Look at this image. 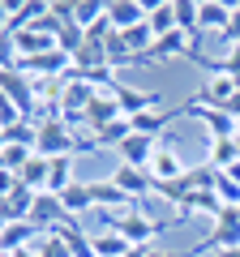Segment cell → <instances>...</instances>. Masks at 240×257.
I'll return each instance as SVG.
<instances>
[{
  "mask_svg": "<svg viewBox=\"0 0 240 257\" xmlns=\"http://www.w3.org/2000/svg\"><path fill=\"white\" fill-rule=\"evenodd\" d=\"M150 253H155V248H150V244H142V248H129L125 257H150Z\"/></svg>",
  "mask_w": 240,
  "mask_h": 257,
  "instance_id": "35",
  "label": "cell"
},
{
  "mask_svg": "<svg viewBox=\"0 0 240 257\" xmlns=\"http://www.w3.org/2000/svg\"><path fill=\"white\" fill-rule=\"evenodd\" d=\"M116 103H120V116L133 120V116H146V111H159L163 107V94L159 90H138V86H116Z\"/></svg>",
  "mask_w": 240,
  "mask_h": 257,
  "instance_id": "7",
  "label": "cell"
},
{
  "mask_svg": "<svg viewBox=\"0 0 240 257\" xmlns=\"http://www.w3.org/2000/svg\"><path fill=\"white\" fill-rule=\"evenodd\" d=\"M13 64H18V47H13V35H5V30H0V73H5V69H13Z\"/></svg>",
  "mask_w": 240,
  "mask_h": 257,
  "instance_id": "33",
  "label": "cell"
},
{
  "mask_svg": "<svg viewBox=\"0 0 240 257\" xmlns=\"http://www.w3.org/2000/svg\"><path fill=\"white\" fill-rule=\"evenodd\" d=\"M111 184H116L129 202L142 206V197L146 193H155V180H150V172H142V167H129V163H116V172H111Z\"/></svg>",
  "mask_w": 240,
  "mask_h": 257,
  "instance_id": "9",
  "label": "cell"
},
{
  "mask_svg": "<svg viewBox=\"0 0 240 257\" xmlns=\"http://www.w3.org/2000/svg\"><path fill=\"white\" fill-rule=\"evenodd\" d=\"M172 116H185V107H176V111H146V116H133V133H142V138H159V133H163V124Z\"/></svg>",
  "mask_w": 240,
  "mask_h": 257,
  "instance_id": "21",
  "label": "cell"
},
{
  "mask_svg": "<svg viewBox=\"0 0 240 257\" xmlns=\"http://www.w3.org/2000/svg\"><path fill=\"white\" fill-rule=\"evenodd\" d=\"M146 26L155 30V39H159V35H167V30H176V0H159V5H150Z\"/></svg>",
  "mask_w": 240,
  "mask_h": 257,
  "instance_id": "22",
  "label": "cell"
},
{
  "mask_svg": "<svg viewBox=\"0 0 240 257\" xmlns=\"http://www.w3.org/2000/svg\"><path fill=\"white\" fill-rule=\"evenodd\" d=\"M236 159H240V142L236 138H214L210 146H206V163H210L214 172H227Z\"/></svg>",
  "mask_w": 240,
  "mask_h": 257,
  "instance_id": "18",
  "label": "cell"
},
{
  "mask_svg": "<svg viewBox=\"0 0 240 257\" xmlns=\"http://www.w3.org/2000/svg\"><path fill=\"white\" fill-rule=\"evenodd\" d=\"M35 248H39V257H73V253H69V244L60 240V231H39Z\"/></svg>",
  "mask_w": 240,
  "mask_h": 257,
  "instance_id": "29",
  "label": "cell"
},
{
  "mask_svg": "<svg viewBox=\"0 0 240 257\" xmlns=\"http://www.w3.org/2000/svg\"><path fill=\"white\" fill-rule=\"evenodd\" d=\"M223 248H240V210H223L219 219H214V231H210L197 248H189V257L223 253Z\"/></svg>",
  "mask_w": 240,
  "mask_h": 257,
  "instance_id": "4",
  "label": "cell"
},
{
  "mask_svg": "<svg viewBox=\"0 0 240 257\" xmlns=\"http://www.w3.org/2000/svg\"><path fill=\"white\" fill-rule=\"evenodd\" d=\"M150 257H189V253H163V248H155Z\"/></svg>",
  "mask_w": 240,
  "mask_h": 257,
  "instance_id": "36",
  "label": "cell"
},
{
  "mask_svg": "<svg viewBox=\"0 0 240 257\" xmlns=\"http://www.w3.org/2000/svg\"><path fill=\"white\" fill-rule=\"evenodd\" d=\"M146 172H150V180H155V184H167V180H180L189 167L180 163V155H176L167 142H159V150H155V159H150Z\"/></svg>",
  "mask_w": 240,
  "mask_h": 257,
  "instance_id": "10",
  "label": "cell"
},
{
  "mask_svg": "<svg viewBox=\"0 0 240 257\" xmlns=\"http://www.w3.org/2000/svg\"><path fill=\"white\" fill-rule=\"evenodd\" d=\"M185 116H193L197 124H206L210 142H214V138H236V124H240L231 111H223V107H206V103H185Z\"/></svg>",
  "mask_w": 240,
  "mask_h": 257,
  "instance_id": "5",
  "label": "cell"
},
{
  "mask_svg": "<svg viewBox=\"0 0 240 257\" xmlns=\"http://www.w3.org/2000/svg\"><path fill=\"white\" fill-rule=\"evenodd\" d=\"M60 202H65V210H69V214H73V219H77V214H82V210H90V206H94V197H90V184L73 180V184H69L65 193H60Z\"/></svg>",
  "mask_w": 240,
  "mask_h": 257,
  "instance_id": "26",
  "label": "cell"
},
{
  "mask_svg": "<svg viewBox=\"0 0 240 257\" xmlns=\"http://www.w3.org/2000/svg\"><path fill=\"white\" fill-rule=\"evenodd\" d=\"M103 227H107V231H120L133 248H142V244H150V240L163 231V223L150 219L142 206H129V210H120V214H103Z\"/></svg>",
  "mask_w": 240,
  "mask_h": 257,
  "instance_id": "2",
  "label": "cell"
},
{
  "mask_svg": "<svg viewBox=\"0 0 240 257\" xmlns=\"http://www.w3.org/2000/svg\"><path fill=\"white\" fill-rule=\"evenodd\" d=\"M125 138H133V120H125V116H116V120H111V124H103L99 128V133H90V142H94V146H116L120 150V142H125Z\"/></svg>",
  "mask_w": 240,
  "mask_h": 257,
  "instance_id": "20",
  "label": "cell"
},
{
  "mask_svg": "<svg viewBox=\"0 0 240 257\" xmlns=\"http://www.w3.org/2000/svg\"><path fill=\"white\" fill-rule=\"evenodd\" d=\"M155 193L163 197V202H172L176 210L189 202V189H185V180H167V184H155Z\"/></svg>",
  "mask_w": 240,
  "mask_h": 257,
  "instance_id": "31",
  "label": "cell"
},
{
  "mask_svg": "<svg viewBox=\"0 0 240 257\" xmlns=\"http://www.w3.org/2000/svg\"><path fill=\"white\" fill-rule=\"evenodd\" d=\"M43 13H47L43 0H9V26H5V35H18V30L35 26Z\"/></svg>",
  "mask_w": 240,
  "mask_h": 257,
  "instance_id": "15",
  "label": "cell"
},
{
  "mask_svg": "<svg viewBox=\"0 0 240 257\" xmlns=\"http://www.w3.org/2000/svg\"><path fill=\"white\" fill-rule=\"evenodd\" d=\"M236 90H240V86L231 82L227 73H210V77L193 90V99H189V103H206V107H223V111H227V103L236 99Z\"/></svg>",
  "mask_w": 240,
  "mask_h": 257,
  "instance_id": "8",
  "label": "cell"
},
{
  "mask_svg": "<svg viewBox=\"0 0 240 257\" xmlns=\"http://www.w3.org/2000/svg\"><path fill=\"white\" fill-rule=\"evenodd\" d=\"M223 39H227V47H240V5H231V22L223 30Z\"/></svg>",
  "mask_w": 240,
  "mask_h": 257,
  "instance_id": "34",
  "label": "cell"
},
{
  "mask_svg": "<svg viewBox=\"0 0 240 257\" xmlns=\"http://www.w3.org/2000/svg\"><path fill=\"white\" fill-rule=\"evenodd\" d=\"M0 90L18 103V111H22L26 120L39 111V99H43V94H39V82H35L30 73H22V69H5V73H0Z\"/></svg>",
  "mask_w": 240,
  "mask_h": 257,
  "instance_id": "3",
  "label": "cell"
},
{
  "mask_svg": "<svg viewBox=\"0 0 240 257\" xmlns=\"http://www.w3.org/2000/svg\"><path fill=\"white\" fill-rule=\"evenodd\" d=\"M146 13H150V5H138V0H111V5H107V26L125 35V30L142 26Z\"/></svg>",
  "mask_w": 240,
  "mask_h": 257,
  "instance_id": "11",
  "label": "cell"
},
{
  "mask_svg": "<svg viewBox=\"0 0 240 257\" xmlns=\"http://www.w3.org/2000/svg\"><path fill=\"white\" fill-rule=\"evenodd\" d=\"M35 197H39L35 189L18 184V189L5 197V206H0V219H5V223H26V219H30V210H35Z\"/></svg>",
  "mask_w": 240,
  "mask_h": 257,
  "instance_id": "14",
  "label": "cell"
},
{
  "mask_svg": "<svg viewBox=\"0 0 240 257\" xmlns=\"http://www.w3.org/2000/svg\"><path fill=\"white\" fill-rule=\"evenodd\" d=\"M18 180L26 184V189H35V193H47V159L35 155V159H30V163L18 172Z\"/></svg>",
  "mask_w": 240,
  "mask_h": 257,
  "instance_id": "27",
  "label": "cell"
},
{
  "mask_svg": "<svg viewBox=\"0 0 240 257\" xmlns=\"http://www.w3.org/2000/svg\"><path fill=\"white\" fill-rule=\"evenodd\" d=\"M90 240H94V257H125V253L133 248L120 231H94Z\"/></svg>",
  "mask_w": 240,
  "mask_h": 257,
  "instance_id": "25",
  "label": "cell"
},
{
  "mask_svg": "<svg viewBox=\"0 0 240 257\" xmlns=\"http://www.w3.org/2000/svg\"><path fill=\"white\" fill-rule=\"evenodd\" d=\"M22 120H26V116L18 111V103H13L5 90H0V128H13V124H22Z\"/></svg>",
  "mask_w": 240,
  "mask_h": 257,
  "instance_id": "32",
  "label": "cell"
},
{
  "mask_svg": "<svg viewBox=\"0 0 240 257\" xmlns=\"http://www.w3.org/2000/svg\"><path fill=\"white\" fill-rule=\"evenodd\" d=\"M214 257H240V248H223V253H214Z\"/></svg>",
  "mask_w": 240,
  "mask_h": 257,
  "instance_id": "37",
  "label": "cell"
},
{
  "mask_svg": "<svg viewBox=\"0 0 240 257\" xmlns=\"http://www.w3.org/2000/svg\"><path fill=\"white\" fill-rule=\"evenodd\" d=\"M231 22V5H223V0H206L202 5V35H223Z\"/></svg>",
  "mask_w": 240,
  "mask_h": 257,
  "instance_id": "19",
  "label": "cell"
},
{
  "mask_svg": "<svg viewBox=\"0 0 240 257\" xmlns=\"http://www.w3.org/2000/svg\"><path fill=\"white\" fill-rule=\"evenodd\" d=\"M0 257H13V253H0Z\"/></svg>",
  "mask_w": 240,
  "mask_h": 257,
  "instance_id": "39",
  "label": "cell"
},
{
  "mask_svg": "<svg viewBox=\"0 0 240 257\" xmlns=\"http://www.w3.org/2000/svg\"><path fill=\"white\" fill-rule=\"evenodd\" d=\"M73 184V159H47V193H60Z\"/></svg>",
  "mask_w": 240,
  "mask_h": 257,
  "instance_id": "23",
  "label": "cell"
},
{
  "mask_svg": "<svg viewBox=\"0 0 240 257\" xmlns=\"http://www.w3.org/2000/svg\"><path fill=\"white\" fill-rule=\"evenodd\" d=\"M30 223H35L39 231H56V227H69L73 214L65 210V202H60L56 193H39V197H35V210H30Z\"/></svg>",
  "mask_w": 240,
  "mask_h": 257,
  "instance_id": "6",
  "label": "cell"
},
{
  "mask_svg": "<svg viewBox=\"0 0 240 257\" xmlns=\"http://www.w3.org/2000/svg\"><path fill=\"white\" fill-rule=\"evenodd\" d=\"M236 138H240V124H236Z\"/></svg>",
  "mask_w": 240,
  "mask_h": 257,
  "instance_id": "38",
  "label": "cell"
},
{
  "mask_svg": "<svg viewBox=\"0 0 240 257\" xmlns=\"http://www.w3.org/2000/svg\"><path fill=\"white\" fill-rule=\"evenodd\" d=\"M39 240V227L35 223H5V231H0V253H18V248H30Z\"/></svg>",
  "mask_w": 240,
  "mask_h": 257,
  "instance_id": "17",
  "label": "cell"
},
{
  "mask_svg": "<svg viewBox=\"0 0 240 257\" xmlns=\"http://www.w3.org/2000/svg\"><path fill=\"white\" fill-rule=\"evenodd\" d=\"M13 47H18V56H22V60H30V56L52 52V47H56V39H52V35H43L39 26H26V30H18V35H13Z\"/></svg>",
  "mask_w": 240,
  "mask_h": 257,
  "instance_id": "16",
  "label": "cell"
},
{
  "mask_svg": "<svg viewBox=\"0 0 240 257\" xmlns=\"http://www.w3.org/2000/svg\"><path fill=\"white\" fill-rule=\"evenodd\" d=\"M35 150L43 159H73V155H82V150H99V146H94L90 138H82L73 124H65L60 116H47V120H39Z\"/></svg>",
  "mask_w": 240,
  "mask_h": 257,
  "instance_id": "1",
  "label": "cell"
},
{
  "mask_svg": "<svg viewBox=\"0 0 240 257\" xmlns=\"http://www.w3.org/2000/svg\"><path fill=\"white\" fill-rule=\"evenodd\" d=\"M82 43H86V30L77 26V22H73V26H65L60 35H56V47H60L65 56H77V52H82Z\"/></svg>",
  "mask_w": 240,
  "mask_h": 257,
  "instance_id": "30",
  "label": "cell"
},
{
  "mask_svg": "<svg viewBox=\"0 0 240 257\" xmlns=\"http://www.w3.org/2000/svg\"><path fill=\"white\" fill-rule=\"evenodd\" d=\"M0 138H5V146H35L39 124L35 120H22V124H13V128H0Z\"/></svg>",
  "mask_w": 240,
  "mask_h": 257,
  "instance_id": "28",
  "label": "cell"
},
{
  "mask_svg": "<svg viewBox=\"0 0 240 257\" xmlns=\"http://www.w3.org/2000/svg\"><path fill=\"white\" fill-rule=\"evenodd\" d=\"M176 30H180V35L189 39V43H193V52L202 56V5H197V0H176Z\"/></svg>",
  "mask_w": 240,
  "mask_h": 257,
  "instance_id": "12",
  "label": "cell"
},
{
  "mask_svg": "<svg viewBox=\"0 0 240 257\" xmlns=\"http://www.w3.org/2000/svg\"><path fill=\"white\" fill-rule=\"evenodd\" d=\"M90 197H94V206H125V210L138 206V202H129V197L111 184V176H107V180H90Z\"/></svg>",
  "mask_w": 240,
  "mask_h": 257,
  "instance_id": "24",
  "label": "cell"
},
{
  "mask_svg": "<svg viewBox=\"0 0 240 257\" xmlns=\"http://www.w3.org/2000/svg\"><path fill=\"white\" fill-rule=\"evenodd\" d=\"M155 150H159V138H142V133H133V138L120 142V163L142 167V172H146L150 159H155Z\"/></svg>",
  "mask_w": 240,
  "mask_h": 257,
  "instance_id": "13",
  "label": "cell"
}]
</instances>
